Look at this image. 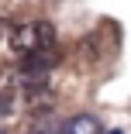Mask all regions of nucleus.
Listing matches in <instances>:
<instances>
[{"label":"nucleus","instance_id":"nucleus-7","mask_svg":"<svg viewBox=\"0 0 131 134\" xmlns=\"http://www.w3.org/2000/svg\"><path fill=\"white\" fill-rule=\"evenodd\" d=\"M0 134H7V131H0Z\"/></svg>","mask_w":131,"mask_h":134},{"label":"nucleus","instance_id":"nucleus-4","mask_svg":"<svg viewBox=\"0 0 131 134\" xmlns=\"http://www.w3.org/2000/svg\"><path fill=\"white\" fill-rule=\"evenodd\" d=\"M35 28H38V55H52V48H55V28L48 21H35Z\"/></svg>","mask_w":131,"mask_h":134},{"label":"nucleus","instance_id":"nucleus-5","mask_svg":"<svg viewBox=\"0 0 131 134\" xmlns=\"http://www.w3.org/2000/svg\"><path fill=\"white\" fill-rule=\"evenodd\" d=\"M11 110V90H0V117Z\"/></svg>","mask_w":131,"mask_h":134},{"label":"nucleus","instance_id":"nucleus-6","mask_svg":"<svg viewBox=\"0 0 131 134\" xmlns=\"http://www.w3.org/2000/svg\"><path fill=\"white\" fill-rule=\"evenodd\" d=\"M111 134H121V131H111Z\"/></svg>","mask_w":131,"mask_h":134},{"label":"nucleus","instance_id":"nucleus-3","mask_svg":"<svg viewBox=\"0 0 131 134\" xmlns=\"http://www.w3.org/2000/svg\"><path fill=\"white\" fill-rule=\"evenodd\" d=\"M59 131H62V124L52 117V114H38L28 124V134H59Z\"/></svg>","mask_w":131,"mask_h":134},{"label":"nucleus","instance_id":"nucleus-2","mask_svg":"<svg viewBox=\"0 0 131 134\" xmlns=\"http://www.w3.org/2000/svg\"><path fill=\"white\" fill-rule=\"evenodd\" d=\"M100 131L103 127H100V117L97 114H76L62 127V134H100Z\"/></svg>","mask_w":131,"mask_h":134},{"label":"nucleus","instance_id":"nucleus-1","mask_svg":"<svg viewBox=\"0 0 131 134\" xmlns=\"http://www.w3.org/2000/svg\"><path fill=\"white\" fill-rule=\"evenodd\" d=\"M11 52L17 55H38V28L35 24H21L11 31Z\"/></svg>","mask_w":131,"mask_h":134}]
</instances>
